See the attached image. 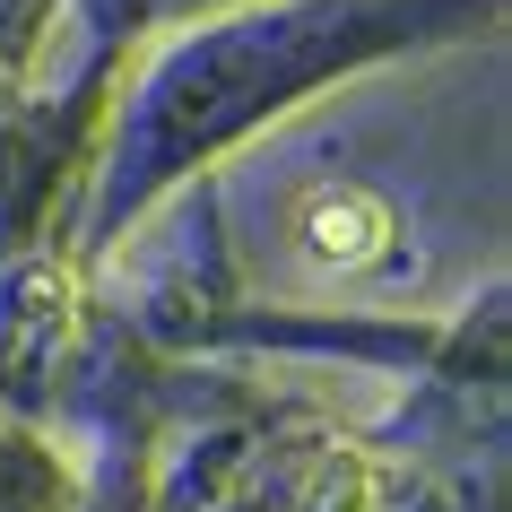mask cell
Listing matches in <instances>:
<instances>
[{
    "instance_id": "cell-1",
    "label": "cell",
    "mask_w": 512,
    "mask_h": 512,
    "mask_svg": "<svg viewBox=\"0 0 512 512\" xmlns=\"http://www.w3.org/2000/svg\"><path fill=\"white\" fill-rule=\"evenodd\" d=\"M304 243L322 252V261H382L391 252V209H382L374 191H322L313 209H304Z\"/></svg>"
}]
</instances>
